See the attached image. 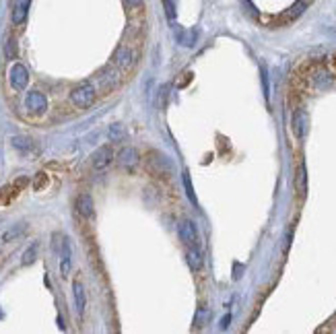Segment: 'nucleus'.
Wrapping results in <instances>:
<instances>
[{
  "mask_svg": "<svg viewBox=\"0 0 336 334\" xmlns=\"http://www.w3.org/2000/svg\"><path fill=\"white\" fill-rule=\"evenodd\" d=\"M0 318H2V312H0Z\"/></svg>",
  "mask_w": 336,
  "mask_h": 334,
  "instance_id": "34",
  "label": "nucleus"
},
{
  "mask_svg": "<svg viewBox=\"0 0 336 334\" xmlns=\"http://www.w3.org/2000/svg\"><path fill=\"white\" fill-rule=\"evenodd\" d=\"M178 233H180V240L186 244V246H194L198 244V227L194 221L190 219H182L178 225Z\"/></svg>",
  "mask_w": 336,
  "mask_h": 334,
  "instance_id": "10",
  "label": "nucleus"
},
{
  "mask_svg": "<svg viewBox=\"0 0 336 334\" xmlns=\"http://www.w3.org/2000/svg\"><path fill=\"white\" fill-rule=\"evenodd\" d=\"M70 268H72V250H70L68 240H64L62 242V254H60V274L66 278L70 274Z\"/></svg>",
  "mask_w": 336,
  "mask_h": 334,
  "instance_id": "15",
  "label": "nucleus"
},
{
  "mask_svg": "<svg viewBox=\"0 0 336 334\" xmlns=\"http://www.w3.org/2000/svg\"><path fill=\"white\" fill-rule=\"evenodd\" d=\"M306 167H304V163L299 165V170H297V178H295V186H297V190H299V194H306V190H308V186H306Z\"/></svg>",
  "mask_w": 336,
  "mask_h": 334,
  "instance_id": "22",
  "label": "nucleus"
},
{
  "mask_svg": "<svg viewBox=\"0 0 336 334\" xmlns=\"http://www.w3.org/2000/svg\"><path fill=\"white\" fill-rule=\"evenodd\" d=\"M114 159H116V155H114V148H112L110 144L99 146L97 151L91 155V167H93V172H106L108 167L112 165Z\"/></svg>",
  "mask_w": 336,
  "mask_h": 334,
  "instance_id": "5",
  "label": "nucleus"
},
{
  "mask_svg": "<svg viewBox=\"0 0 336 334\" xmlns=\"http://www.w3.org/2000/svg\"><path fill=\"white\" fill-rule=\"evenodd\" d=\"M262 85H264V95L268 99V95H270V87H268V74H266L264 68H262Z\"/></svg>",
  "mask_w": 336,
  "mask_h": 334,
  "instance_id": "28",
  "label": "nucleus"
},
{
  "mask_svg": "<svg viewBox=\"0 0 336 334\" xmlns=\"http://www.w3.org/2000/svg\"><path fill=\"white\" fill-rule=\"evenodd\" d=\"M306 6H308V2H306V0H299L297 4H293V6H291L287 12H284V16H282V19H284V21H293L295 16H299L301 12H304V8H306Z\"/></svg>",
  "mask_w": 336,
  "mask_h": 334,
  "instance_id": "21",
  "label": "nucleus"
},
{
  "mask_svg": "<svg viewBox=\"0 0 336 334\" xmlns=\"http://www.w3.org/2000/svg\"><path fill=\"white\" fill-rule=\"evenodd\" d=\"M188 264H190V268H192L194 272H198L200 268H202V264H204V258H202V252H200L198 244L190 246V252H188Z\"/></svg>",
  "mask_w": 336,
  "mask_h": 334,
  "instance_id": "17",
  "label": "nucleus"
},
{
  "mask_svg": "<svg viewBox=\"0 0 336 334\" xmlns=\"http://www.w3.org/2000/svg\"><path fill=\"white\" fill-rule=\"evenodd\" d=\"M126 138V132L122 130V126L120 124H114L112 128H110V140L112 142H122Z\"/></svg>",
  "mask_w": 336,
  "mask_h": 334,
  "instance_id": "23",
  "label": "nucleus"
},
{
  "mask_svg": "<svg viewBox=\"0 0 336 334\" xmlns=\"http://www.w3.org/2000/svg\"><path fill=\"white\" fill-rule=\"evenodd\" d=\"M208 316H210V312L206 310V308H198V314H196V328H200V326H204V322L208 320Z\"/></svg>",
  "mask_w": 336,
  "mask_h": 334,
  "instance_id": "25",
  "label": "nucleus"
},
{
  "mask_svg": "<svg viewBox=\"0 0 336 334\" xmlns=\"http://www.w3.org/2000/svg\"><path fill=\"white\" fill-rule=\"evenodd\" d=\"M184 76H186V78H182V80L178 82V87H186V82H188V80L192 78V74H190V72H186V74H184Z\"/></svg>",
  "mask_w": 336,
  "mask_h": 334,
  "instance_id": "32",
  "label": "nucleus"
},
{
  "mask_svg": "<svg viewBox=\"0 0 336 334\" xmlns=\"http://www.w3.org/2000/svg\"><path fill=\"white\" fill-rule=\"evenodd\" d=\"M116 163L120 165L122 170L132 172V170H136L140 163V153L134 146H124V148H120V153L116 155Z\"/></svg>",
  "mask_w": 336,
  "mask_h": 334,
  "instance_id": "7",
  "label": "nucleus"
},
{
  "mask_svg": "<svg viewBox=\"0 0 336 334\" xmlns=\"http://www.w3.org/2000/svg\"><path fill=\"white\" fill-rule=\"evenodd\" d=\"M97 85L99 89H102L104 93H112L116 91L118 87L122 85V80H124V72L120 68H116V66H106L104 70H99L97 72Z\"/></svg>",
  "mask_w": 336,
  "mask_h": 334,
  "instance_id": "2",
  "label": "nucleus"
},
{
  "mask_svg": "<svg viewBox=\"0 0 336 334\" xmlns=\"http://www.w3.org/2000/svg\"><path fill=\"white\" fill-rule=\"evenodd\" d=\"M310 85L316 91H326L334 85V78L326 68H314L312 74H310Z\"/></svg>",
  "mask_w": 336,
  "mask_h": 334,
  "instance_id": "9",
  "label": "nucleus"
},
{
  "mask_svg": "<svg viewBox=\"0 0 336 334\" xmlns=\"http://www.w3.org/2000/svg\"><path fill=\"white\" fill-rule=\"evenodd\" d=\"M8 82L14 91H25L29 85V70L21 62H14L8 70Z\"/></svg>",
  "mask_w": 336,
  "mask_h": 334,
  "instance_id": "6",
  "label": "nucleus"
},
{
  "mask_svg": "<svg viewBox=\"0 0 336 334\" xmlns=\"http://www.w3.org/2000/svg\"><path fill=\"white\" fill-rule=\"evenodd\" d=\"M182 180H184V188H186L188 198L196 204V194H194V186H192V182H190V174H188V172H184V174H182Z\"/></svg>",
  "mask_w": 336,
  "mask_h": 334,
  "instance_id": "24",
  "label": "nucleus"
},
{
  "mask_svg": "<svg viewBox=\"0 0 336 334\" xmlns=\"http://www.w3.org/2000/svg\"><path fill=\"white\" fill-rule=\"evenodd\" d=\"M27 186V178H19L16 182L8 184V186H4L2 190H0V204H8L12 202V200L19 196V192Z\"/></svg>",
  "mask_w": 336,
  "mask_h": 334,
  "instance_id": "11",
  "label": "nucleus"
},
{
  "mask_svg": "<svg viewBox=\"0 0 336 334\" xmlns=\"http://www.w3.org/2000/svg\"><path fill=\"white\" fill-rule=\"evenodd\" d=\"M25 110L29 114H36V116L46 114V110H48V97L42 91H38V89L36 91H29L25 95Z\"/></svg>",
  "mask_w": 336,
  "mask_h": 334,
  "instance_id": "8",
  "label": "nucleus"
},
{
  "mask_svg": "<svg viewBox=\"0 0 336 334\" xmlns=\"http://www.w3.org/2000/svg\"><path fill=\"white\" fill-rule=\"evenodd\" d=\"M68 99H70V104H72L74 108H78V110H87V108H91V106L95 104V99H97V89H95L93 82H89V80L78 82V85L70 91Z\"/></svg>",
  "mask_w": 336,
  "mask_h": 334,
  "instance_id": "1",
  "label": "nucleus"
},
{
  "mask_svg": "<svg viewBox=\"0 0 336 334\" xmlns=\"http://www.w3.org/2000/svg\"><path fill=\"white\" fill-rule=\"evenodd\" d=\"M25 231H27V225H25V223H16V225H12L10 229H6V231L2 233V242L8 244V242L19 240L21 236H25Z\"/></svg>",
  "mask_w": 336,
  "mask_h": 334,
  "instance_id": "18",
  "label": "nucleus"
},
{
  "mask_svg": "<svg viewBox=\"0 0 336 334\" xmlns=\"http://www.w3.org/2000/svg\"><path fill=\"white\" fill-rule=\"evenodd\" d=\"M196 38H198V31H178V42L186 48H192L196 44Z\"/></svg>",
  "mask_w": 336,
  "mask_h": 334,
  "instance_id": "19",
  "label": "nucleus"
},
{
  "mask_svg": "<svg viewBox=\"0 0 336 334\" xmlns=\"http://www.w3.org/2000/svg\"><path fill=\"white\" fill-rule=\"evenodd\" d=\"M46 182H48V178H46V174H38V178H36V182H33V188H36V190H40L42 186H46Z\"/></svg>",
  "mask_w": 336,
  "mask_h": 334,
  "instance_id": "27",
  "label": "nucleus"
},
{
  "mask_svg": "<svg viewBox=\"0 0 336 334\" xmlns=\"http://www.w3.org/2000/svg\"><path fill=\"white\" fill-rule=\"evenodd\" d=\"M74 206H76V212L82 216V219H91L93 212H95L93 196H91V194H87V192H82V194H78V196H76Z\"/></svg>",
  "mask_w": 336,
  "mask_h": 334,
  "instance_id": "12",
  "label": "nucleus"
},
{
  "mask_svg": "<svg viewBox=\"0 0 336 334\" xmlns=\"http://www.w3.org/2000/svg\"><path fill=\"white\" fill-rule=\"evenodd\" d=\"M229 320H231V316H225V318L221 320V326H223V328H227V326H229Z\"/></svg>",
  "mask_w": 336,
  "mask_h": 334,
  "instance_id": "33",
  "label": "nucleus"
},
{
  "mask_svg": "<svg viewBox=\"0 0 336 334\" xmlns=\"http://www.w3.org/2000/svg\"><path fill=\"white\" fill-rule=\"evenodd\" d=\"M114 66L120 68L122 72H130L134 66H136V52H134L130 46L122 44L114 54Z\"/></svg>",
  "mask_w": 336,
  "mask_h": 334,
  "instance_id": "4",
  "label": "nucleus"
},
{
  "mask_svg": "<svg viewBox=\"0 0 336 334\" xmlns=\"http://www.w3.org/2000/svg\"><path fill=\"white\" fill-rule=\"evenodd\" d=\"M72 295H74V310H76V314L82 318L85 308H87V293H85V287H82L80 280H74V282H72Z\"/></svg>",
  "mask_w": 336,
  "mask_h": 334,
  "instance_id": "14",
  "label": "nucleus"
},
{
  "mask_svg": "<svg viewBox=\"0 0 336 334\" xmlns=\"http://www.w3.org/2000/svg\"><path fill=\"white\" fill-rule=\"evenodd\" d=\"M29 6H31V0H12V10H10L12 25H23L27 21Z\"/></svg>",
  "mask_w": 336,
  "mask_h": 334,
  "instance_id": "13",
  "label": "nucleus"
},
{
  "mask_svg": "<svg viewBox=\"0 0 336 334\" xmlns=\"http://www.w3.org/2000/svg\"><path fill=\"white\" fill-rule=\"evenodd\" d=\"M293 132L297 138H304L308 132V114L304 110H295L293 114Z\"/></svg>",
  "mask_w": 336,
  "mask_h": 334,
  "instance_id": "16",
  "label": "nucleus"
},
{
  "mask_svg": "<svg viewBox=\"0 0 336 334\" xmlns=\"http://www.w3.org/2000/svg\"><path fill=\"white\" fill-rule=\"evenodd\" d=\"M146 170L153 174V176H159V178H170L172 176V161L167 159L165 153H159V151H150L146 155Z\"/></svg>",
  "mask_w": 336,
  "mask_h": 334,
  "instance_id": "3",
  "label": "nucleus"
},
{
  "mask_svg": "<svg viewBox=\"0 0 336 334\" xmlns=\"http://www.w3.org/2000/svg\"><path fill=\"white\" fill-rule=\"evenodd\" d=\"M124 2H126L128 8H138V6H142V0H124Z\"/></svg>",
  "mask_w": 336,
  "mask_h": 334,
  "instance_id": "31",
  "label": "nucleus"
},
{
  "mask_svg": "<svg viewBox=\"0 0 336 334\" xmlns=\"http://www.w3.org/2000/svg\"><path fill=\"white\" fill-rule=\"evenodd\" d=\"M12 142H14L16 148H25V146H29V140H27V138H19V136H16Z\"/></svg>",
  "mask_w": 336,
  "mask_h": 334,
  "instance_id": "30",
  "label": "nucleus"
},
{
  "mask_svg": "<svg viewBox=\"0 0 336 334\" xmlns=\"http://www.w3.org/2000/svg\"><path fill=\"white\" fill-rule=\"evenodd\" d=\"M163 6H165L167 19L174 21V19H176V4H174V0H163Z\"/></svg>",
  "mask_w": 336,
  "mask_h": 334,
  "instance_id": "26",
  "label": "nucleus"
},
{
  "mask_svg": "<svg viewBox=\"0 0 336 334\" xmlns=\"http://www.w3.org/2000/svg\"><path fill=\"white\" fill-rule=\"evenodd\" d=\"M14 54H16V46H14V40H10V42L6 44V56H8V58H14Z\"/></svg>",
  "mask_w": 336,
  "mask_h": 334,
  "instance_id": "29",
  "label": "nucleus"
},
{
  "mask_svg": "<svg viewBox=\"0 0 336 334\" xmlns=\"http://www.w3.org/2000/svg\"><path fill=\"white\" fill-rule=\"evenodd\" d=\"M38 252H40V244H31L25 252H23V260H21V264L23 266H29V264H33L36 262V258H38Z\"/></svg>",
  "mask_w": 336,
  "mask_h": 334,
  "instance_id": "20",
  "label": "nucleus"
}]
</instances>
